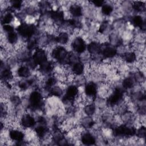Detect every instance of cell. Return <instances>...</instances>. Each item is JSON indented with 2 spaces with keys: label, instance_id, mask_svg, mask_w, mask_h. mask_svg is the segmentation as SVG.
Returning a JSON list of instances; mask_svg holds the SVG:
<instances>
[{
  "label": "cell",
  "instance_id": "1",
  "mask_svg": "<svg viewBox=\"0 0 146 146\" xmlns=\"http://www.w3.org/2000/svg\"><path fill=\"white\" fill-rule=\"evenodd\" d=\"M27 99L29 102L28 108L32 111L40 110L43 105V95L39 91L34 90L31 91Z\"/></svg>",
  "mask_w": 146,
  "mask_h": 146
},
{
  "label": "cell",
  "instance_id": "2",
  "mask_svg": "<svg viewBox=\"0 0 146 146\" xmlns=\"http://www.w3.org/2000/svg\"><path fill=\"white\" fill-rule=\"evenodd\" d=\"M36 26L34 24L23 23L17 27V32L22 38L29 40L36 33Z\"/></svg>",
  "mask_w": 146,
  "mask_h": 146
},
{
  "label": "cell",
  "instance_id": "3",
  "mask_svg": "<svg viewBox=\"0 0 146 146\" xmlns=\"http://www.w3.org/2000/svg\"><path fill=\"white\" fill-rule=\"evenodd\" d=\"M87 46L86 40L82 36H75L71 44V48L74 52L77 54H82L87 50Z\"/></svg>",
  "mask_w": 146,
  "mask_h": 146
},
{
  "label": "cell",
  "instance_id": "4",
  "mask_svg": "<svg viewBox=\"0 0 146 146\" xmlns=\"http://www.w3.org/2000/svg\"><path fill=\"white\" fill-rule=\"evenodd\" d=\"M31 58L35 64L38 66L48 60L47 51L43 47H38L34 50Z\"/></svg>",
  "mask_w": 146,
  "mask_h": 146
},
{
  "label": "cell",
  "instance_id": "5",
  "mask_svg": "<svg viewBox=\"0 0 146 146\" xmlns=\"http://www.w3.org/2000/svg\"><path fill=\"white\" fill-rule=\"evenodd\" d=\"M19 123L23 128L30 129L35 126L36 124V120L32 114L25 112L21 116Z\"/></svg>",
  "mask_w": 146,
  "mask_h": 146
},
{
  "label": "cell",
  "instance_id": "6",
  "mask_svg": "<svg viewBox=\"0 0 146 146\" xmlns=\"http://www.w3.org/2000/svg\"><path fill=\"white\" fill-rule=\"evenodd\" d=\"M105 46L101 44L100 55L106 59H112L117 54V50L114 46L110 45L109 43H103Z\"/></svg>",
  "mask_w": 146,
  "mask_h": 146
},
{
  "label": "cell",
  "instance_id": "7",
  "mask_svg": "<svg viewBox=\"0 0 146 146\" xmlns=\"http://www.w3.org/2000/svg\"><path fill=\"white\" fill-rule=\"evenodd\" d=\"M98 86L97 84L94 82L91 81L85 84L83 92L86 97L95 100L98 94Z\"/></svg>",
  "mask_w": 146,
  "mask_h": 146
},
{
  "label": "cell",
  "instance_id": "8",
  "mask_svg": "<svg viewBox=\"0 0 146 146\" xmlns=\"http://www.w3.org/2000/svg\"><path fill=\"white\" fill-rule=\"evenodd\" d=\"M9 138L11 141L21 143L25 141V133L19 128H11L9 129Z\"/></svg>",
  "mask_w": 146,
  "mask_h": 146
},
{
  "label": "cell",
  "instance_id": "9",
  "mask_svg": "<svg viewBox=\"0 0 146 146\" xmlns=\"http://www.w3.org/2000/svg\"><path fill=\"white\" fill-rule=\"evenodd\" d=\"M87 50L91 56L100 55L101 44L96 41H91L87 44Z\"/></svg>",
  "mask_w": 146,
  "mask_h": 146
},
{
  "label": "cell",
  "instance_id": "10",
  "mask_svg": "<svg viewBox=\"0 0 146 146\" xmlns=\"http://www.w3.org/2000/svg\"><path fill=\"white\" fill-rule=\"evenodd\" d=\"M71 71L75 76H80L86 71V65L80 60L76 62L71 65Z\"/></svg>",
  "mask_w": 146,
  "mask_h": 146
},
{
  "label": "cell",
  "instance_id": "11",
  "mask_svg": "<svg viewBox=\"0 0 146 146\" xmlns=\"http://www.w3.org/2000/svg\"><path fill=\"white\" fill-rule=\"evenodd\" d=\"M80 140L84 145H94L96 140L95 136L90 132H82L80 136Z\"/></svg>",
  "mask_w": 146,
  "mask_h": 146
},
{
  "label": "cell",
  "instance_id": "12",
  "mask_svg": "<svg viewBox=\"0 0 146 146\" xmlns=\"http://www.w3.org/2000/svg\"><path fill=\"white\" fill-rule=\"evenodd\" d=\"M17 75L21 79H26L31 76V69L26 64H22L18 67L17 70Z\"/></svg>",
  "mask_w": 146,
  "mask_h": 146
},
{
  "label": "cell",
  "instance_id": "13",
  "mask_svg": "<svg viewBox=\"0 0 146 146\" xmlns=\"http://www.w3.org/2000/svg\"><path fill=\"white\" fill-rule=\"evenodd\" d=\"M70 40L69 34L66 31H60L55 35V42L60 46H64L68 43Z\"/></svg>",
  "mask_w": 146,
  "mask_h": 146
},
{
  "label": "cell",
  "instance_id": "14",
  "mask_svg": "<svg viewBox=\"0 0 146 146\" xmlns=\"http://www.w3.org/2000/svg\"><path fill=\"white\" fill-rule=\"evenodd\" d=\"M68 12L72 18H79L83 15V9L80 5L75 3L70 6Z\"/></svg>",
  "mask_w": 146,
  "mask_h": 146
},
{
  "label": "cell",
  "instance_id": "15",
  "mask_svg": "<svg viewBox=\"0 0 146 146\" xmlns=\"http://www.w3.org/2000/svg\"><path fill=\"white\" fill-rule=\"evenodd\" d=\"M121 60L127 64H133L137 60V55L133 51H125L121 56Z\"/></svg>",
  "mask_w": 146,
  "mask_h": 146
},
{
  "label": "cell",
  "instance_id": "16",
  "mask_svg": "<svg viewBox=\"0 0 146 146\" xmlns=\"http://www.w3.org/2000/svg\"><path fill=\"white\" fill-rule=\"evenodd\" d=\"M131 23L135 27L140 28L144 31L145 29V23L143 17L140 15H135L131 18Z\"/></svg>",
  "mask_w": 146,
  "mask_h": 146
},
{
  "label": "cell",
  "instance_id": "17",
  "mask_svg": "<svg viewBox=\"0 0 146 146\" xmlns=\"http://www.w3.org/2000/svg\"><path fill=\"white\" fill-rule=\"evenodd\" d=\"M14 20V17L11 11H9L7 9L4 11V14L1 15L2 25H11Z\"/></svg>",
  "mask_w": 146,
  "mask_h": 146
},
{
  "label": "cell",
  "instance_id": "18",
  "mask_svg": "<svg viewBox=\"0 0 146 146\" xmlns=\"http://www.w3.org/2000/svg\"><path fill=\"white\" fill-rule=\"evenodd\" d=\"M136 83L133 76H128L123 79L121 82V86L124 90H130L135 87Z\"/></svg>",
  "mask_w": 146,
  "mask_h": 146
},
{
  "label": "cell",
  "instance_id": "19",
  "mask_svg": "<svg viewBox=\"0 0 146 146\" xmlns=\"http://www.w3.org/2000/svg\"><path fill=\"white\" fill-rule=\"evenodd\" d=\"M96 105L94 103H88L84 106L83 113L86 116H92L96 113Z\"/></svg>",
  "mask_w": 146,
  "mask_h": 146
},
{
  "label": "cell",
  "instance_id": "20",
  "mask_svg": "<svg viewBox=\"0 0 146 146\" xmlns=\"http://www.w3.org/2000/svg\"><path fill=\"white\" fill-rule=\"evenodd\" d=\"M113 11V7L112 5L106 3L101 7V13L104 16H110Z\"/></svg>",
  "mask_w": 146,
  "mask_h": 146
},
{
  "label": "cell",
  "instance_id": "21",
  "mask_svg": "<svg viewBox=\"0 0 146 146\" xmlns=\"http://www.w3.org/2000/svg\"><path fill=\"white\" fill-rule=\"evenodd\" d=\"M132 8L137 13H142L145 10V5L143 2L135 1L132 5Z\"/></svg>",
  "mask_w": 146,
  "mask_h": 146
},
{
  "label": "cell",
  "instance_id": "22",
  "mask_svg": "<svg viewBox=\"0 0 146 146\" xmlns=\"http://www.w3.org/2000/svg\"><path fill=\"white\" fill-rule=\"evenodd\" d=\"M23 3V2L22 1H9V7L14 10H19L22 8Z\"/></svg>",
  "mask_w": 146,
  "mask_h": 146
},
{
  "label": "cell",
  "instance_id": "23",
  "mask_svg": "<svg viewBox=\"0 0 146 146\" xmlns=\"http://www.w3.org/2000/svg\"><path fill=\"white\" fill-rule=\"evenodd\" d=\"M145 133L146 131L145 126L141 125L139 128L136 129L135 135L138 139H144L145 137Z\"/></svg>",
  "mask_w": 146,
  "mask_h": 146
},
{
  "label": "cell",
  "instance_id": "24",
  "mask_svg": "<svg viewBox=\"0 0 146 146\" xmlns=\"http://www.w3.org/2000/svg\"><path fill=\"white\" fill-rule=\"evenodd\" d=\"M91 3L93 4V5L96 7H102L106 3L104 1H92L90 2Z\"/></svg>",
  "mask_w": 146,
  "mask_h": 146
}]
</instances>
